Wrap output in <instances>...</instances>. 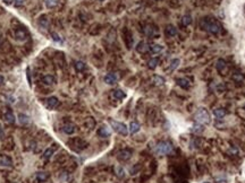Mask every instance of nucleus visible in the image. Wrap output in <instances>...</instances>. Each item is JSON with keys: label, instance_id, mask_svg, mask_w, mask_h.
<instances>
[{"label": "nucleus", "instance_id": "6e6552de", "mask_svg": "<svg viewBox=\"0 0 245 183\" xmlns=\"http://www.w3.org/2000/svg\"><path fill=\"white\" fill-rule=\"evenodd\" d=\"M176 82L179 87H182L183 90H189V86H191V82L187 78H177Z\"/></svg>", "mask_w": 245, "mask_h": 183}, {"label": "nucleus", "instance_id": "f257e3e1", "mask_svg": "<svg viewBox=\"0 0 245 183\" xmlns=\"http://www.w3.org/2000/svg\"><path fill=\"white\" fill-rule=\"evenodd\" d=\"M200 27L202 28V30L207 31V32H209V33L213 34V35H216V34H219L220 31H221V25H220L219 23L217 22L216 19L209 18V17L201 19Z\"/></svg>", "mask_w": 245, "mask_h": 183}, {"label": "nucleus", "instance_id": "e433bc0d", "mask_svg": "<svg viewBox=\"0 0 245 183\" xmlns=\"http://www.w3.org/2000/svg\"><path fill=\"white\" fill-rule=\"evenodd\" d=\"M24 1L25 0H14V6L15 7H22L24 5Z\"/></svg>", "mask_w": 245, "mask_h": 183}, {"label": "nucleus", "instance_id": "ddd939ff", "mask_svg": "<svg viewBox=\"0 0 245 183\" xmlns=\"http://www.w3.org/2000/svg\"><path fill=\"white\" fill-rule=\"evenodd\" d=\"M15 36H16V38H17V40H19V41H25L26 38H27V34H26L25 30L19 28V30H16Z\"/></svg>", "mask_w": 245, "mask_h": 183}, {"label": "nucleus", "instance_id": "473e14b6", "mask_svg": "<svg viewBox=\"0 0 245 183\" xmlns=\"http://www.w3.org/2000/svg\"><path fill=\"white\" fill-rule=\"evenodd\" d=\"M115 172H116V175L118 176L119 179H122V178L125 176V170H124L122 166H117L115 170Z\"/></svg>", "mask_w": 245, "mask_h": 183}, {"label": "nucleus", "instance_id": "1a4fd4ad", "mask_svg": "<svg viewBox=\"0 0 245 183\" xmlns=\"http://www.w3.org/2000/svg\"><path fill=\"white\" fill-rule=\"evenodd\" d=\"M37 23H39V26H40L41 28H45V30H48L49 25H50V22H49L48 17L45 15L41 16L40 18H39V20H37Z\"/></svg>", "mask_w": 245, "mask_h": 183}, {"label": "nucleus", "instance_id": "72a5a7b5", "mask_svg": "<svg viewBox=\"0 0 245 183\" xmlns=\"http://www.w3.org/2000/svg\"><path fill=\"white\" fill-rule=\"evenodd\" d=\"M181 64V61H179V59H174V60H171L170 64H169V70H170V71L175 70L176 68L178 67V64Z\"/></svg>", "mask_w": 245, "mask_h": 183}, {"label": "nucleus", "instance_id": "9b49d317", "mask_svg": "<svg viewBox=\"0 0 245 183\" xmlns=\"http://www.w3.org/2000/svg\"><path fill=\"white\" fill-rule=\"evenodd\" d=\"M0 166H2V167H11L13 166V162H11L10 157L8 156L0 157Z\"/></svg>", "mask_w": 245, "mask_h": 183}, {"label": "nucleus", "instance_id": "58836bf2", "mask_svg": "<svg viewBox=\"0 0 245 183\" xmlns=\"http://www.w3.org/2000/svg\"><path fill=\"white\" fill-rule=\"evenodd\" d=\"M244 111H245V106H244Z\"/></svg>", "mask_w": 245, "mask_h": 183}, {"label": "nucleus", "instance_id": "c9c22d12", "mask_svg": "<svg viewBox=\"0 0 245 183\" xmlns=\"http://www.w3.org/2000/svg\"><path fill=\"white\" fill-rule=\"evenodd\" d=\"M53 152H55V149H52V148H48V149H47L45 153H43V157H45V159H48V158H50V157L52 156Z\"/></svg>", "mask_w": 245, "mask_h": 183}, {"label": "nucleus", "instance_id": "a878e982", "mask_svg": "<svg viewBox=\"0 0 245 183\" xmlns=\"http://www.w3.org/2000/svg\"><path fill=\"white\" fill-rule=\"evenodd\" d=\"M204 131V126L203 124H200V123H194L193 128H192V132L194 134H202Z\"/></svg>", "mask_w": 245, "mask_h": 183}, {"label": "nucleus", "instance_id": "c756f323", "mask_svg": "<svg viewBox=\"0 0 245 183\" xmlns=\"http://www.w3.org/2000/svg\"><path fill=\"white\" fill-rule=\"evenodd\" d=\"M49 174L47 172H37V179L40 181V182H45V180H48Z\"/></svg>", "mask_w": 245, "mask_h": 183}, {"label": "nucleus", "instance_id": "7ed1b4c3", "mask_svg": "<svg viewBox=\"0 0 245 183\" xmlns=\"http://www.w3.org/2000/svg\"><path fill=\"white\" fill-rule=\"evenodd\" d=\"M156 153L158 155H168L171 154L174 150V146L171 145V142L169 141H160L156 145Z\"/></svg>", "mask_w": 245, "mask_h": 183}, {"label": "nucleus", "instance_id": "5701e85b", "mask_svg": "<svg viewBox=\"0 0 245 183\" xmlns=\"http://www.w3.org/2000/svg\"><path fill=\"white\" fill-rule=\"evenodd\" d=\"M149 50L152 53H160L163 50V46L160 44H151L149 46Z\"/></svg>", "mask_w": 245, "mask_h": 183}, {"label": "nucleus", "instance_id": "4c0bfd02", "mask_svg": "<svg viewBox=\"0 0 245 183\" xmlns=\"http://www.w3.org/2000/svg\"><path fill=\"white\" fill-rule=\"evenodd\" d=\"M4 82H5L4 77H2V76L0 75V86H1V85H2V84H4Z\"/></svg>", "mask_w": 245, "mask_h": 183}, {"label": "nucleus", "instance_id": "9d476101", "mask_svg": "<svg viewBox=\"0 0 245 183\" xmlns=\"http://www.w3.org/2000/svg\"><path fill=\"white\" fill-rule=\"evenodd\" d=\"M165 33H166V35L169 36V38H174V36L177 35V28H176L174 25H167L166 30H165Z\"/></svg>", "mask_w": 245, "mask_h": 183}, {"label": "nucleus", "instance_id": "bb28decb", "mask_svg": "<svg viewBox=\"0 0 245 183\" xmlns=\"http://www.w3.org/2000/svg\"><path fill=\"white\" fill-rule=\"evenodd\" d=\"M75 69H76V71H78V72H82V71L85 70L86 68V64L83 62V61H76L74 64Z\"/></svg>", "mask_w": 245, "mask_h": 183}, {"label": "nucleus", "instance_id": "2f4dec72", "mask_svg": "<svg viewBox=\"0 0 245 183\" xmlns=\"http://www.w3.org/2000/svg\"><path fill=\"white\" fill-rule=\"evenodd\" d=\"M58 4H59V0H45V6L50 9L55 8Z\"/></svg>", "mask_w": 245, "mask_h": 183}, {"label": "nucleus", "instance_id": "4be33fe9", "mask_svg": "<svg viewBox=\"0 0 245 183\" xmlns=\"http://www.w3.org/2000/svg\"><path fill=\"white\" fill-rule=\"evenodd\" d=\"M140 128L141 127H140V124H138V122H130L128 130H130V132L132 135H134V134H136V132L140 131Z\"/></svg>", "mask_w": 245, "mask_h": 183}, {"label": "nucleus", "instance_id": "f03ea898", "mask_svg": "<svg viewBox=\"0 0 245 183\" xmlns=\"http://www.w3.org/2000/svg\"><path fill=\"white\" fill-rule=\"evenodd\" d=\"M194 121L196 122V123H200V124H209L210 123V121H211V118H210V114H209L208 110H205V108H199L196 111V113L194 114Z\"/></svg>", "mask_w": 245, "mask_h": 183}, {"label": "nucleus", "instance_id": "0eeeda50", "mask_svg": "<svg viewBox=\"0 0 245 183\" xmlns=\"http://www.w3.org/2000/svg\"><path fill=\"white\" fill-rule=\"evenodd\" d=\"M47 105L49 108H56L59 105V100L56 96H50L47 98Z\"/></svg>", "mask_w": 245, "mask_h": 183}, {"label": "nucleus", "instance_id": "39448f33", "mask_svg": "<svg viewBox=\"0 0 245 183\" xmlns=\"http://www.w3.org/2000/svg\"><path fill=\"white\" fill-rule=\"evenodd\" d=\"M130 157H132V150L130 149H122L120 150L118 153V156H117V158H118L119 161L122 162H126L128 161Z\"/></svg>", "mask_w": 245, "mask_h": 183}, {"label": "nucleus", "instance_id": "a211bd4d", "mask_svg": "<svg viewBox=\"0 0 245 183\" xmlns=\"http://www.w3.org/2000/svg\"><path fill=\"white\" fill-rule=\"evenodd\" d=\"M213 114L217 119H224L225 116H226L227 112L225 108H216L215 111H213Z\"/></svg>", "mask_w": 245, "mask_h": 183}, {"label": "nucleus", "instance_id": "dca6fc26", "mask_svg": "<svg viewBox=\"0 0 245 183\" xmlns=\"http://www.w3.org/2000/svg\"><path fill=\"white\" fill-rule=\"evenodd\" d=\"M148 50H149V45L143 41H141L138 45H136V51H138V53H145Z\"/></svg>", "mask_w": 245, "mask_h": 183}, {"label": "nucleus", "instance_id": "412c9836", "mask_svg": "<svg viewBox=\"0 0 245 183\" xmlns=\"http://www.w3.org/2000/svg\"><path fill=\"white\" fill-rule=\"evenodd\" d=\"M152 82L154 85H157V86H162L163 84H165V78L161 77V76L154 75L152 77Z\"/></svg>", "mask_w": 245, "mask_h": 183}, {"label": "nucleus", "instance_id": "aec40b11", "mask_svg": "<svg viewBox=\"0 0 245 183\" xmlns=\"http://www.w3.org/2000/svg\"><path fill=\"white\" fill-rule=\"evenodd\" d=\"M231 79H233L235 82H244L245 76H244V74H242V72H235V74H233V76H231Z\"/></svg>", "mask_w": 245, "mask_h": 183}, {"label": "nucleus", "instance_id": "cd10ccee", "mask_svg": "<svg viewBox=\"0 0 245 183\" xmlns=\"http://www.w3.org/2000/svg\"><path fill=\"white\" fill-rule=\"evenodd\" d=\"M18 121L23 124V126H25V124L30 123V118L26 115V114L21 113V114H18Z\"/></svg>", "mask_w": 245, "mask_h": 183}, {"label": "nucleus", "instance_id": "393cba45", "mask_svg": "<svg viewBox=\"0 0 245 183\" xmlns=\"http://www.w3.org/2000/svg\"><path fill=\"white\" fill-rule=\"evenodd\" d=\"M159 64V58H152L148 61V67L150 69H156Z\"/></svg>", "mask_w": 245, "mask_h": 183}, {"label": "nucleus", "instance_id": "4468645a", "mask_svg": "<svg viewBox=\"0 0 245 183\" xmlns=\"http://www.w3.org/2000/svg\"><path fill=\"white\" fill-rule=\"evenodd\" d=\"M42 82H43V84L50 86V85H53V84L56 82V78L52 75H45L42 77Z\"/></svg>", "mask_w": 245, "mask_h": 183}, {"label": "nucleus", "instance_id": "2eb2a0df", "mask_svg": "<svg viewBox=\"0 0 245 183\" xmlns=\"http://www.w3.org/2000/svg\"><path fill=\"white\" fill-rule=\"evenodd\" d=\"M216 68L219 72H224V70L227 68V62L224 59H219L216 64Z\"/></svg>", "mask_w": 245, "mask_h": 183}, {"label": "nucleus", "instance_id": "c85d7f7f", "mask_svg": "<svg viewBox=\"0 0 245 183\" xmlns=\"http://www.w3.org/2000/svg\"><path fill=\"white\" fill-rule=\"evenodd\" d=\"M5 120L7 121L8 123L13 124L15 122V115H14L10 111H8V112H6V114H5Z\"/></svg>", "mask_w": 245, "mask_h": 183}, {"label": "nucleus", "instance_id": "f3484780", "mask_svg": "<svg viewBox=\"0 0 245 183\" xmlns=\"http://www.w3.org/2000/svg\"><path fill=\"white\" fill-rule=\"evenodd\" d=\"M63 131L67 135H72L75 132V126L73 123H67L63 127Z\"/></svg>", "mask_w": 245, "mask_h": 183}, {"label": "nucleus", "instance_id": "20e7f679", "mask_svg": "<svg viewBox=\"0 0 245 183\" xmlns=\"http://www.w3.org/2000/svg\"><path fill=\"white\" fill-rule=\"evenodd\" d=\"M109 124H110L112 129H114L117 134H119L120 136H127V134H128V128H127L124 123H122V122H118V121H115V120L110 119L109 120Z\"/></svg>", "mask_w": 245, "mask_h": 183}, {"label": "nucleus", "instance_id": "7c9ffc66", "mask_svg": "<svg viewBox=\"0 0 245 183\" xmlns=\"http://www.w3.org/2000/svg\"><path fill=\"white\" fill-rule=\"evenodd\" d=\"M192 16L191 15H184L182 18V24L184 26H189V24H192Z\"/></svg>", "mask_w": 245, "mask_h": 183}, {"label": "nucleus", "instance_id": "6ab92c4d", "mask_svg": "<svg viewBox=\"0 0 245 183\" xmlns=\"http://www.w3.org/2000/svg\"><path fill=\"white\" fill-rule=\"evenodd\" d=\"M112 96L115 97L116 100H124L125 97H126V94L124 93L122 90H112Z\"/></svg>", "mask_w": 245, "mask_h": 183}, {"label": "nucleus", "instance_id": "f704fd0d", "mask_svg": "<svg viewBox=\"0 0 245 183\" xmlns=\"http://www.w3.org/2000/svg\"><path fill=\"white\" fill-rule=\"evenodd\" d=\"M228 153H229L230 155H233V156H237L239 152H238V148L236 146L231 145V146H229V148H228Z\"/></svg>", "mask_w": 245, "mask_h": 183}, {"label": "nucleus", "instance_id": "423d86ee", "mask_svg": "<svg viewBox=\"0 0 245 183\" xmlns=\"http://www.w3.org/2000/svg\"><path fill=\"white\" fill-rule=\"evenodd\" d=\"M118 80V76L114 74V72H110V74H107L104 76V82L108 84V85H115Z\"/></svg>", "mask_w": 245, "mask_h": 183}, {"label": "nucleus", "instance_id": "b1692460", "mask_svg": "<svg viewBox=\"0 0 245 183\" xmlns=\"http://www.w3.org/2000/svg\"><path fill=\"white\" fill-rule=\"evenodd\" d=\"M154 27L152 26V25H146L144 28V33L146 36H149V38H152V36H154Z\"/></svg>", "mask_w": 245, "mask_h": 183}, {"label": "nucleus", "instance_id": "f8f14e48", "mask_svg": "<svg viewBox=\"0 0 245 183\" xmlns=\"http://www.w3.org/2000/svg\"><path fill=\"white\" fill-rule=\"evenodd\" d=\"M98 135L100 136V137H102V138H108V137H110L111 132H110V130L107 127H101L98 130Z\"/></svg>", "mask_w": 245, "mask_h": 183}]
</instances>
